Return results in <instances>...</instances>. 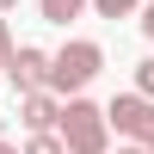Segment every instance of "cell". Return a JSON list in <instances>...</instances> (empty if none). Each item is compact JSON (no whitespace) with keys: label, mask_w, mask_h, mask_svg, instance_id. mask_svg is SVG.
<instances>
[{"label":"cell","mask_w":154,"mask_h":154,"mask_svg":"<svg viewBox=\"0 0 154 154\" xmlns=\"http://www.w3.org/2000/svg\"><path fill=\"white\" fill-rule=\"evenodd\" d=\"M56 136H62L68 154H105L111 148V117H105V105H93V99H68Z\"/></svg>","instance_id":"cell-1"},{"label":"cell","mask_w":154,"mask_h":154,"mask_svg":"<svg viewBox=\"0 0 154 154\" xmlns=\"http://www.w3.org/2000/svg\"><path fill=\"white\" fill-rule=\"evenodd\" d=\"M99 68H105V49L86 43V37H74L68 49L49 56V93H56V99H80V86L93 80Z\"/></svg>","instance_id":"cell-2"},{"label":"cell","mask_w":154,"mask_h":154,"mask_svg":"<svg viewBox=\"0 0 154 154\" xmlns=\"http://www.w3.org/2000/svg\"><path fill=\"white\" fill-rule=\"evenodd\" d=\"M105 117H111V130H117V136L148 142V136H154V99H142V93H117V99L105 105Z\"/></svg>","instance_id":"cell-3"},{"label":"cell","mask_w":154,"mask_h":154,"mask_svg":"<svg viewBox=\"0 0 154 154\" xmlns=\"http://www.w3.org/2000/svg\"><path fill=\"white\" fill-rule=\"evenodd\" d=\"M12 86H19V99L25 93H49V49H37V43H19L12 49Z\"/></svg>","instance_id":"cell-4"},{"label":"cell","mask_w":154,"mask_h":154,"mask_svg":"<svg viewBox=\"0 0 154 154\" xmlns=\"http://www.w3.org/2000/svg\"><path fill=\"white\" fill-rule=\"evenodd\" d=\"M19 123H25L31 136H49V130L62 123V99H56V93H25V99H19Z\"/></svg>","instance_id":"cell-5"},{"label":"cell","mask_w":154,"mask_h":154,"mask_svg":"<svg viewBox=\"0 0 154 154\" xmlns=\"http://www.w3.org/2000/svg\"><path fill=\"white\" fill-rule=\"evenodd\" d=\"M86 6H93V0H37V12H43V25H68V19H80Z\"/></svg>","instance_id":"cell-6"},{"label":"cell","mask_w":154,"mask_h":154,"mask_svg":"<svg viewBox=\"0 0 154 154\" xmlns=\"http://www.w3.org/2000/svg\"><path fill=\"white\" fill-rule=\"evenodd\" d=\"M136 6H142V0H93V12H99V19H130Z\"/></svg>","instance_id":"cell-7"},{"label":"cell","mask_w":154,"mask_h":154,"mask_svg":"<svg viewBox=\"0 0 154 154\" xmlns=\"http://www.w3.org/2000/svg\"><path fill=\"white\" fill-rule=\"evenodd\" d=\"M19 154H68V148H62V136L49 130V136H31V142H25Z\"/></svg>","instance_id":"cell-8"},{"label":"cell","mask_w":154,"mask_h":154,"mask_svg":"<svg viewBox=\"0 0 154 154\" xmlns=\"http://www.w3.org/2000/svg\"><path fill=\"white\" fill-rule=\"evenodd\" d=\"M136 93L154 99V62H136Z\"/></svg>","instance_id":"cell-9"},{"label":"cell","mask_w":154,"mask_h":154,"mask_svg":"<svg viewBox=\"0 0 154 154\" xmlns=\"http://www.w3.org/2000/svg\"><path fill=\"white\" fill-rule=\"evenodd\" d=\"M12 49H19V43H12V31H6V19H0V68H12Z\"/></svg>","instance_id":"cell-10"},{"label":"cell","mask_w":154,"mask_h":154,"mask_svg":"<svg viewBox=\"0 0 154 154\" xmlns=\"http://www.w3.org/2000/svg\"><path fill=\"white\" fill-rule=\"evenodd\" d=\"M142 31L154 37V0H148V6H142Z\"/></svg>","instance_id":"cell-11"},{"label":"cell","mask_w":154,"mask_h":154,"mask_svg":"<svg viewBox=\"0 0 154 154\" xmlns=\"http://www.w3.org/2000/svg\"><path fill=\"white\" fill-rule=\"evenodd\" d=\"M117 154H148V148H142V142H130V148H117Z\"/></svg>","instance_id":"cell-12"},{"label":"cell","mask_w":154,"mask_h":154,"mask_svg":"<svg viewBox=\"0 0 154 154\" xmlns=\"http://www.w3.org/2000/svg\"><path fill=\"white\" fill-rule=\"evenodd\" d=\"M0 154H19V148H12V142H6V136H0Z\"/></svg>","instance_id":"cell-13"},{"label":"cell","mask_w":154,"mask_h":154,"mask_svg":"<svg viewBox=\"0 0 154 154\" xmlns=\"http://www.w3.org/2000/svg\"><path fill=\"white\" fill-rule=\"evenodd\" d=\"M6 6H19V0H0V12H6Z\"/></svg>","instance_id":"cell-14"},{"label":"cell","mask_w":154,"mask_h":154,"mask_svg":"<svg viewBox=\"0 0 154 154\" xmlns=\"http://www.w3.org/2000/svg\"><path fill=\"white\" fill-rule=\"evenodd\" d=\"M142 148H148V154H154V136H148V142H142Z\"/></svg>","instance_id":"cell-15"}]
</instances>
